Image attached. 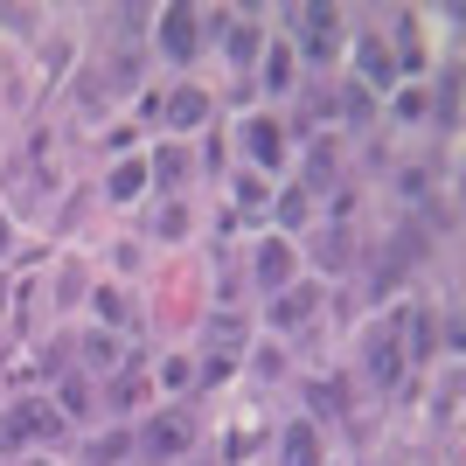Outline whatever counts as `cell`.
Returning a JSON list of instances; mask_svg holds the SVG:
<instances>
[{
	"label": "cell",
	"mask_w": 466,
	"mask_h": 466,
	"mask_svg": "<svg viewBox=\"0 0 466 466\" xmlns=\"http://www.w3.org/2000/svg\"><path fill=\"white\" fill-rule=\"evenodd\" d=\"M118 460H126V439H118V431H112V439H97V446H91V466H118Z\"/></svg>",
	"instance_id": "15"
},
{
	"label": "cell",
	"mask_w": 466,
	"mask_h": 466,
	"mask_svg": "<svg viewBox=\"0 0 466 466\" xmlns=\"http://www.w3.org/2000/svg\"><path fill=\"white\" fill-rule=\"evenodd\" d=\"M63 410H91V390H84V383H63Z\"/></svg>",
	"instance_id": "20"
},
{
	"label": "cell",
	"mask_w": 466,
	"mask_h": 466,
	"mask_svg": "<svg viewBox=\"0 0 466 466\" xmlns=\"http://www.w3.org/2000/svg\"><path fill=\"white\" fill-rule=\"evenodd\" d=\"M370 376H376V383H397V376H404V349H397L390 334L370 341Z\"/></svg>",
	"instance_id": "6"
},
{
	"label": "cell",
	"mask_w": 466,
	"mask_h": 466,
	"mask_svg": "<svg viewBox=\"0 0 466 466\" xmlns=\"http://www.w3.org/2000/svg\"><path fill=\"white\" fill-rule=\"evenodd\" d=\"M313 404H320V410H341V404H349V397H341V390H334V383H313Z\"/></svg>",
	"instance_id": "19"
},
{
	"label": "cell",
	"mask_w": 466,
	"mask_h": 466,
	"mask_svg": "<svg viewBox=\"0 0 466 466\" xmlns=\"http://www.w3.org/2000/svg\"><path fill=\"white\" fill-rule=\"evenodd\" d=\"M139 188H147V167H118V175H112V195H118V202H126V195H139Z\"/></svg>",
	"instance_id": "13"
},
{
	"label": "cell",
	"mask_w": 466,
	"mask_h": 466,
	"mask_svg": "<svg viewBox=\"0 0 466 466\" xmlns=\"http://www.w3.org/2000/svg\"><path fill=\"white\" fill-rule=\"evenodd\" d=\"M410 355H418V362L431 355V320H425V313H410Z\"/></svg>",
	"instance_id": "16"
},
{
	"label": "cell",
	"mask_w": 466,
	"mask_h": 466,
	"mask_svg": "<svg viewBox=\"0 0 466 466\" xmlns=\"http://www.w3.org/2000/svg\"><path fill=\"white\" fill-rule=\"evenodd\" d=\"M286 466H320V446H313V425L286 431Z\"/></svg>",
	"instance_id": "10"
},
{
	"label": "cell",
	"mask_w": 466,
	"mask_h": 466,
	"mask_svg": "<svg viewBox=\"0 0 466 466\" xmlns=\"http://www.w3.org/2000/svg\"><path fill=\"white\" fill-rule=\"evenodd\" d=\"M188 439H195L188 418H160V425L147 431V452H188Z\"/></svg>",
	"instance_id": "7"
},
{
	"label": "cell",
	"mask_w": 466,
	"mask_h": 466,
	"mask_svg": "<svg viewBox=\"0 0 466 466\" xmlns=\"http://www.w3.org/2000/svg\"><path fill=\"white\" fill-rule=\"evenodd\" d=\"M237 341H244V328H237V320H209V349H216L209 376H230V355H237Z\"/></svg>",
	"instance_id": "5"
},
{
	"label": "cell",
	"mask_w": 466,
	"mask_h": 466,
	"mask_svg": "<svg viewBox=\"0 0 466 466\" xmlns=\"http://www.w3.org/2000/svg\"><path fill=\"white\" fill-rule=\"evenodd\" d=\"M160 49L167 56H195V7H167L160 15Z\"/></svg>",
	"instance_id": "2"
},
{
	"label": "cell",
	"mask_w": 466,
	"mask_h": 466,
	"mask_svg": "<svg viewBox=\"0 0 466 466\" xmlns=\"http://www.w3.org/2000/svg\"><path fill=\"white\" fill-rule=\"evenodd\" d=\"M286 77H292V56H286V49H272V56H265V84L286 91Z\"/></svg>",
	"instance_id": "14"
},
{
	"label": "cell",
	"mask_w": 466,
	"mask_h": 466,
	"mask_svg": "<svg viewBox=\"0 0 466 466\" xmlns=\"http://www.w3.org/2000/svg\"><path fill=\"white\" fill-rule=\"evenodd\" d=\"M154 175H160V181H181V175H188V160H181V154H160Z\"/></svg>",
	"instance_id": "18"
},
{
	"label": "cell",
	"mask_w": 466,
	"mask_h": 466,
	"mask_svg": "<svg viewBox=\"0 0 466 466\" xmlns=\"http://www.w3.org/2000/svg\"><path fill=\"white\" fill-rule=\"evenodd\" d=\"M334 28H341V15H334V7H307V49H313V56H328L334 42H341Z\"/></svg>",
	"instance_id": "4"
},
{
	"label": "cell",
	"mask_w": 466,
	"mask_h": 466,
	"mask_svg": "<svg viewBox=\"0 0 466 466\" xmlns=\"http://www.w3.org/2000/svg\"><path fill=\"white\" fill-rule=\"evenodd\" d=\"M202 118H209V97H202V91H175V97H167V126L188 133V126H202Z\"/></svg>",
	"instance_id": "8"
},
{
	"label": "cell",
	"mask_w": 466,
	"mask_h": 466,
	"mask_svg": "<svg viewBox=\"0 0 466 466\" xmlns=\"http://www.w3.org/2000/svg\"><path fill=\"white\" fill-rule=\"evenodd\" d=\"M362 70H370L376 84H390V49H383V42H376V35L362 42Z\"/></svg>",
	"instance_id": "12"
},
{
	"label": "cell",
	"mask_w": 466,
	"mask_h": 466,
	"mask_svg": "<svg viewBox=\"0 0 466 466\" xmlns=\"http://www.w3.org/2000/svg\"><path fill=\"white\" fill-rule=\"evenodd\" d=\"M286 272H292V244H265V251H258V279H265V286H286Z\"/></svg>",
	"instance_id": "9"
},
{
	"label": "cell",
	"mask_w": 466,
	"mask_h": 466,
	"mask_svg": "<svg viewBox=\"0 0 466 466\" xmlns=\"http://www.w3.org/2000/svg\"><path fill=\"white\" fill-rule=\"evenodd\" d=\"M244 139H251V154L265 160V167H279V160H286V133H279L272 118H251V133H244Z\"/></svg>",
	"instance_id": "3"
},
{
	"label": "cell",
	"mask_w": 466,
	"mask_h": 466,
	"mask_svg": "<svg viewBox=\"0 0 466 466\" xmlns=\"http://www.w3.org/2000/svg\"><path fill=\"white\" fill-rule=\"evenodd\" d=\"M307 313H313V286H292L286 299L272 307V320H286V328H292V320H307Z\"/></svg>",
	"instance_id": "11"
},
{
	"label": "cell",
	"mask_w": 466,
	"mask_h": 466,
	"mask_svg": "<svg viewBox=\"0 0 466 466\" xmlns=\"http://www.w3.org/2000/svg\"><path fill=\"white\" fill-rule=\"evenodd\" d=\"M230 56H258V28H251V21H237V28H230Z\"/></svg>",
	"instance_id": "17"
},
{
	"label": "cell",
	"mask_w": 466,
	"mask_h": 466,
	"mask_svg": "<svg viewBox=\"0 0 466 466\" xmlns=\"http://www.w3.org/2000/svg\"><path fill=\"white\" fill-rule=\"evenodd\" d=\"M56 410L49 404H15L7 418H0V452H15V446H28V439H56Z\"/></svg>",
	"instance_id": "1"
}]
</instances>
